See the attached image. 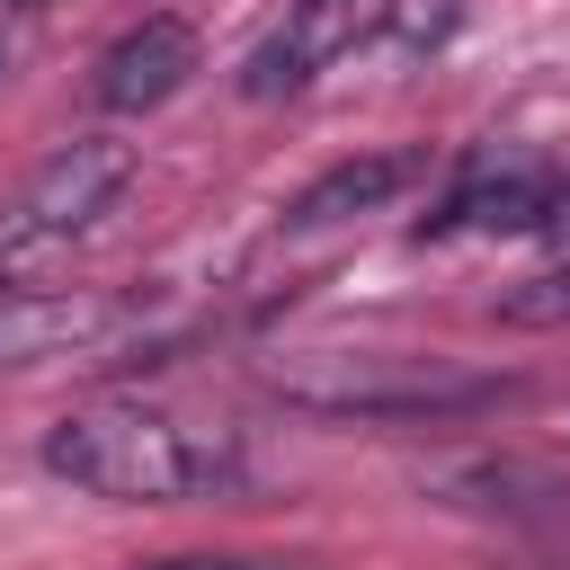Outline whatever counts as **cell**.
<instances>
[{"label": "cell", "mask_w": 570, "mask_h": 570, "mask_svg": "<svg viewBox=\"0 0 570 570\" xmlns=\"http://www.w3.org/2000/svg\"><path fill=\"white\" fill-rule=\"evenodd\" d=\"M116 303L107 294H62V285H0V365L45 356V347H89L107 338Z\"/></svg>", "instance_id": "6"}, {"label": "cell", "mask_w": 570, "mask_h": 570, "mask_svg": "<svg viewBox=\"0 0 570 570\" xmlns=\"http://www.w3.org/2000/svg\"><path fill=\"white\" fill-rule=\"evenodd\" d=\"M187 71H196V27H187V18H142V27H125V36L98 53V80H89V89H98L107 116H142V107L178 98Z\"/></svg>", "instance_id": "4"}, {"label": "cell", "mask_w": 570, "mask_h": 570, "mask_svg": "<svg viewBox=\"0 0 570 570\" xmlns=\"http://www.w3.org/2000/svg\"><path fill=\"white\" fill-rule=\"evenodd\" d=\"M561 428H570V401H561Z\"/></svg>", "instance_id": "11"}, {"label": "cell", "mask_w": 570, "mask_h": 570, "mask_svg": "<svg viewBox=\"0 0 570 570\" xmlns=\"http://www.w3.org/2000/svg\"><path fill=\"white\" fill-rule=\"evenodd\" d=\"M45 472H62L89 499H196V490L240 481V454H232V436L187 428L169 410L89 401L45 428Z\"/></svg>", "instance_id": "1"}, {"label": "cell", "mask_w": 570, "mask_h": 570, "mask_svg": "<svg viewBox=\"0 0 570 570\" xmlns=\"http://www.w3.org/2000/svg\"><path fill=\"white\" fill-rule=\"evenodd\" d=\"M419 178V160L410 151H374V160H338L330 178H312L303 196H294V214L285 223H347V214H374L383 196H401Z\"/></svg>", "instance_id": "8"}, {"label": "cell", "mask_w": 570, "mask_h": 570, "mask_svg": "<svg viewBox=\"0 0 570 570\" xmlns=\"http://www.w3.org/2000/svg\"><path fill=\"white\" fill-rule=\"evenodd\" d=\"M499 321H517V330H561V321H570V267L525 276L517 294H499Z\"/></svg>", "instance_id": "9"}, {"label": "cell", "mask_w": 570, "mask_h": 570, "mask_svg": "<svg viewBox=\"0 0 570 570\" xmlns=\"http://www.w3.org/2000/svg\"><path fill=\"white\" fill-rule=\"evenodd\" d=\"M267 392H285L294 410L321 419H454L499 401V383L454 374L436 356H392V347H321V356H276Z\"/></svg>", "instance_id": "2"}, {"label": "cell", "mask_w": 570, "mask_h": 570, "mask_svg": "<svg viewBox=\"0 0 570 570\" xmlns=\"http://www.w3.org/2000/svg\"><path fill=\"white\" fill-rule=\"evenodd\" d=\"M125 187H134V142H116V134H80V142H62V151L18 187V205H9V223H0V249L71 240V232H89Z\"/></svg>", "instance_id": "3"}, {"label": "cell", "mask_w": 570, "mask_h": 570, "mask_svg": "<svg viewBox=\"0 0 570 570\" xmlns=\"http://www.w3.org/2000/svg\"><path fill=\"white\" fill-rule=\"evenodd\" d=\"M338 9H356V0H338Z\"/></svg>", "instance_id": "12"}, {"label": "cell", "mask_w": 570, "mask_h": 570, "mask_svg": "<svg viewBox=\"0 0 570 570\" xmlns=\"http://www.w3.org/2000/svg\"><path fill=\"white\" fill-rule=\"evenodd\" d=\"M338 45H356V9H338V0H294V18L249 53L240 89H249V98H294Z\"/></svg>", "instance_id": "7"}, {"label": "cell", "mask_w": 570, "mask_h": 570, "mask_svg": "<svg viewBox=\"0 0 570 570\" xmlns=\"http://www.w3.org/2000/svg\"><path fill=\"white\" fill-rule=\"evenodd\" d=\"M134 570H285V561H249V552H151Z\"/></svg>", "instance_id": "10"}, {"label": "cell", "mask_w": 570, "mask_h": 570, "mask_svg": "<svg viewBox=\"0 0 570 570\" xmlns=\"http://www.w3.org/2000/svg\"><path fill=\"white\" fill-rule=\"evenodd\" d=\"M561 214H570V187L525 169V160H508V169H472L419 232H543Z\"/></svg>", "instance_id": "5"}]
</instances>
